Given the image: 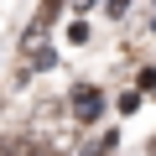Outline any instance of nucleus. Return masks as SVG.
<instances>
[{"label":"nucleus","instance_id":"1","mask_svg":"<svg viewBox=\"0 0 156 156\" xmlns=\"http://www.w3.org/2000/svg\"><path fill=\"white\" fill-rule=\"evenodd\" d=\"M99 109H104V94H99L94 83H78V89H73V99H68V115H73L78 125L99 120Z\"/></svg>","mask_w":156,"mask_h":156},{"label":"nucleus","instance_id":"2","mask_svg":"<svg viewBox=\"0 0 156 156\" xmlns=\"http://www.w3.org/2000/svg\"><path fill=\"white\" fill-rule=\"evenodd\" d=\"M21 52L31 57V68H52V62H57L52 47H47V26H37V21H31V31L21 37Z\"/></svg>","mask_w":156,"mask_h":156},{"label":"nucleus","instance_id":"3","mask_svg":"<svg viewBox=\"0 0 156 156\" xmlns=\"http://www.w3.org/2000/svg\"><path fill=\"white\" fill-rule=\"evenodd\" d=\"M0 156H57V146H47L37 135H16V140H0Z\"/></svg>","mask_w":156,"mask_h":156},{"label":"nucleus","instance_id":"4","mask_svg":"<svg viewBox=\"0 0 156 156\" xmlns=\"http://www.w3.org/2000/svg\"><path fill=\"white\" fill-rule=\"evenodd\" d=\"M62 11V0H42V11H37V26H52V16Z\"/></svg>","mask_w":156,"mask_h":156}]
</instances>
